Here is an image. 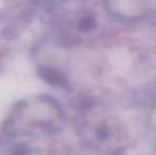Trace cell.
Returning <instances> with one entry per match:
<instances>
[{
  "label": "cell",
  "instance_id": "obj_1",
  "mask_svg": "<svg viewBox=\"0 0 156 155\" xmlns=\"http://www.w3.org/2000/svg\"><path fill=\"white\" fill-rule=\"evenodd\" d=\"M41 76L47 82H49L50 84H53L54 86H64L66 84V80L63 76L53 69L44 68L41 71Z\"/></svg>",
  "mask_w": 156,
  "mask_h": 155
},
{
  "label": "cell",
  "instance_id": "obj_2",
  "mask_svg": "<svg viewBox=\"0 0 156 155\" xmlns=\"http://www.w3.org/2000/svg\"><path fill=\"white\" fill-rule=\"evenodd\" d=\"M94 26V19L93 17H85L79 23V28H80V30H83V31L90 30Z\"/></svg>",
  "mask_w": 156,
  "mask_h": 155
}]
</instances>
